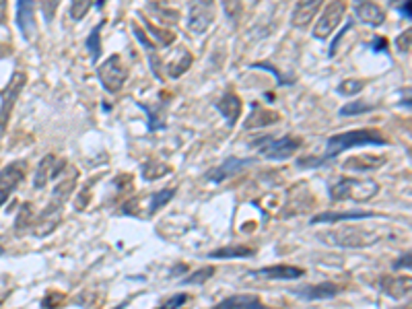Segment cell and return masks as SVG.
I'll use <instances>...</instances> for the list:
<instances>
[{
    "instance_id": "1",
    "label": "cell",
    "mask_w": 412,
    "mask_h": 309,
    "mask_svg": "<svg viewBox=\"0 0 412 309\" xmlns=\"http://www.w3.org/2000/svg\"><path fill=\"white\" fill-rule=\"evenodd\" d=\"M381 237H383L381 229H367V227H359V225H338L336 229H330V231H324L320 235V239L326 245L342 247V250L371 247Z\"/></svg>"
},
{
    "instance_id": "2",
    "label": "cell",
    "mask_w": 412,
    "mask_h": 309,
    "mask_svg": "<svg viewBox=\"0 0 412 309\" xmlns=\"http://www.w3.org/2000/svg\"><path fill=\"white\" fill-rule=\"evenodd\" d=\"M355 147H388V138H383L381 132L377 130H350V132L334 134L326 143V153L322 157V161L326 163L328 159H334L340 153L355 149Z\"/></svg>"
},
{
    "instance_id": "3",
    "label": "cell",
    "mask_w": 412,
    "mask_h": 309,
    "mask_svg": "<svg viewBox=\"0 0 412 309\" xmlns=\"http://www.w3.org/2000/svg\"><path fill=\"white\" fill-rule=\"evenodd\" d=\"M379 192V186L374 180H355V178H338L328 184V194L332 200L344 202H369Z\"/></svg>"
},
{
    "instance_id": "4",
    "label": "cell",
    "mask_w": 412,
    "mask_h": 309,
    "mask_svg": "<svg viewBox=\"0 0 412 309\" xmlns=\"http://www.w3.org/2000/svg\"><path fill=\"white\" fill-rule=\"evenodd\" d=\"M252 147H256L262 157L272 159V161H285L289 159L295 151H299L301 141L293 136H280V138H272V136H260L252 143Z\"/></svg>"
},
{
    "instance_id": "5",
    "label": "cell",
    "mask_w": 412,
    "mask_h": 309,
    "mask_svg": "<svg viewBox=\"0 0 412 309\" xmlns=\"http://www.w3.org/2000/svg\"><path fill=\"white\" fill-rule=\"evenodd\" d=\"M97 77H99L104 89L108 93H118L124 87V82L128 80V69L122 62V56L120 54H113L106 62H101L97 66Z\"/></svg>"
},
{
    "instance_id": "6",
    "label": "cell",
    "mask_w": 412,
    "mask_h": 309,
    "mask_svg": "<svg viewBox=\"0 0 412 309\" xmlns=\"http://www.w3.org/2000/svg\"><path fill=\"white\" fill-rule=\"evenodd\" d=\"M25 85H27V75L21 73V71H15L10 80H8V85H6V89L0 95V132H4V128L10 120V114H13L15 101L21 95V91L25 89Z\"/></svg>"
},
{
    "instance_id": "7",
    "label": "cell",
    "mask_w": 412,
    "mask_h": 309,
    "mask_svg": "<svg viewBox=\"0 0 412 309\" xmlns=\"http://www.w3.org/2000/svg\"><path fill=\"white\" fill-rule=\"evenodd\" d=\"M344 13H346V4H344V2H330V4L322 10L320 19H318V23H315L313 31H311V36L315 39H322V41L330 38L332 31L342 23Z\"/></svg>"
},
{
    "instance_id": "8",
    "label": "cell",
    "mask_w": 412,
    "mask_h": 309,
    "mask_svg": "<svg viewBox=\"0 0 412 309\" xmlns=\"http://www.w3.org/2000/svg\"><path fill=\"white\" fill-rule=\"evenodd\" d=\"M250 165H256V159H254V157H250V159L229 157V159H225L221 165H217V167H213L211 171H206L204 180L211 182V184H223L227 180L235 178L237 173H241V171H243L246 167H250Z\"/></svg>"
},
{
    "instance_id": "9",
    "label": "cell",
    "mask_w": 412,
    "mask_h": 309,
    "mask_svg": "<svg viewBox=\"0 0 412 309\" xmlns=\"http://www.w3.org/2000/svg\"><path fill=\"white\" fill-rule=\"evenodd\" d=\"M215 21V4L213 2H192L187 13V29L194 36H202Z\"/></svg>"
},
{
    "instance_id": "10",
    "label": "cell",
    "mask_w": 412,
    "mask_h": 309,
    "mask_svg": "<svg viewBox=\"0 0 412 309\" xmlns=\"http://www.w3.org/2000/svg\"><path fill=\"white\" fill-rule=\"evenodd\" d=\"M25 180V163L15 161L8 163L6 167L0 169V206L13 196V192L19 188V184Z\"/></svg>"
},
{
    "instance_id": "11",
    "label": "cell",
    "mask_w": 412,
    "mask_h": 309,
    "mask_svg": "<svg viewBox=\"0 0 412 309\" xmlns=\"http://www.w3.org/2000/svg\"><path fill=\"white\" fill-rule=\"evenodd\" d=\"M36 4L29 2V0H23V2H17V25L23 34V39L31 41L36 38V31H38V25H36Z\"/></svg>"
},
{
    "instance_id": "12",
    "label": "cell",
    "mask_w": 412,
    "mask_h": 309,
    "mask_svg": "<svg viewBox=\"0 0 412 309\" xmlns=\"http://www.w3.org/2000/svg\"><path fill=\"white\" fill-rule=\"evenodd\" d=\"M291 293L301 297L303 301H324V299H332L334 295H338V287L334 282H320V285L293 289Z\"/></svg>"
},
{
    "instance_id": "13",
    "label": "cell",
    "mask_w": 412,
    "mask_h": 309,
    "mask_svg": "<svg viewBox=\"0 0 412 309\" xmlns=\"http://www.w3.org/2000/svg\"><path fill=\"white\" fill-rule=\"evenodd\" d=\"M305 272L295 266H287V264H276V266H264L260 271L250 272V276L254 278H266V280H295L301 278Z\"/></svg>"
},
{
    "instance_id": "14",
    "label": "cell",
    "mask_w": 412,
    "mask_h": 309,
    "mask_svg": "<svg viewBox=\"0 0 412 309\" xmlns=\"http://www.w3.org/2000/svg\"><path fill=\"white\" fill-rule=\"evenodd\" d=\"M62 165H64V161H58L54 154H48V157H43V161L39 163L38 171H36V178H34V186L41 190L50 180H54L60 171H62Z\"/></svg>"
},
{
    "instance_id": "15",
    "label": "cell",
    "mask_w": 412,
    "mask_h": 309,
    "mask_svg": "<svg viewBox=\"0 0 412 309\" xmlns=\"http://www.w3.org/2000/svg\"><path fill=\"white\" fill-rule=\"evenodd\" d=\"M375 217L369 210H342V213H320L311 219V225L320 223H344V221H363Z\"/></svg>"
},
{
    "instance_id": "16",
    "label": "cell",
    "mask_w": 412,
    "mask_h": 309,
    "mask_svg": "<svg viewBox=\"0 0 412 309\" xmlns=\"http://www.w3.org/2000/svg\"><path fill=\"white\" fill-rule=\"evenodd\" d=\"M355 15L361 23L371 25V27H379L385 21V13L375 2H357L355 4Z\"/></svg>"
},
{
    "instance_id": "17",
    "label": "cell",
    "mask_w": 412,
    "mask_h": 309,
    "mask_svg": "<svg viewBox=\"0 0 412 309\" xmlns=\"http://www.w3.org/2000/svg\"><path fill=\"white\" fill-rule=\"evenodd\" d=\"M215 108L223 114V117H225L227 124L231 128L237 124V120L241 116V99L237 95H233V93H227L219 101H215Z\"/></svg>"
},
{
    "instance_id": "18",
    "label": "cell",
    "mask_w": 412,
    "mask_h": 309,
    "mask_svg": "<svg viewBox=\"0 0 412 309\" xmlns=\"http://www.w3.org/2000/svg\"><path fill=\"white\" fill-rule=\"evenodd\" d=\"M322 2L320 0H307V2H297L291 15V23L293 27H307V23L315 17V13L320 10Z\"/></svg>"
},
{
    "instance_id": "19",
    "label": "cell",
    "mask_w": 412,
    "mask_h": 309,
    "mask_svg": "<svg viewBox=\"0 0 412 309\" xmlns=\"http://www.w3.org/2000/svg\"><path fill=\"white\" fill-rule=\"evenodd\" d=\"M211 309H270L260 301V297L256 295H233L227 297L223 301H219L215 308Z\"/></svg>"
},
{
    "instance_id": "20",
    "label": "cell",
    "mask_w": 412,
    "mask_h": 309,
    "mask_svg": "<svg viewBox=\"0 0 412 309\" xmlns=\"http://www.w3.org/2000/svg\"><path fill=\"white\" fill-rule=\"evenodd\" d=\"M379 287L385 295L394 299H404L411 295V278H379Z\"/></svg>"
},
{
    "instance_id": "21",
    "label": "cell",
    "mask_w": 412,
    "mask_h": 309,
    "mask_svg": "<svg viewBox=\"0 0 412 309\" xmlns=\"http://www.w3.org/2000/svg\"><path fill=\"white\" fill-rule=\"evenodd\" d=\"M274 122H278V114L276 112L264 110L262 106H256L254 103V112H252V116L243 122V128H248V130H252V128H264V126H270Z\"/></svg>"
},
{
    "instance_id": "22",
    "label": "cell",
    "mask_w": 412,
    "mask_h": 309,
    "mask_svg": "<svg viewBox=\"0 0 412 309\" xmlns=\"http://www.w3.org/2000/svg\"><path fill=\"white\" fill-rule=\"evenodd\" d=\"M256 256V250L254 247H248V245H229V247H219L215 252L208 254V258H215V260H229V258H252Z\"/></svg>"
},
{
    "instance_id": "23",
    "label": "cell",
    "mask_w": 412,
    "mask_h": 309,
    "mask_svg": "<svg viewBox=\"0 0 412 309\" xmlns=\"http://www.w3.org/2000/svg\"><path fill=\"white\" fill-rule=\"evenodd\" d=\"M383 157H371V154H363V157H353L344 163V169L350 171H371L377 169L379 165H383Z\"/></svg>"
},
{
    "instance_id": "24",
    "label": "cell",
    "mask_w": 412,
    "mask_h": 309,
    "mask_svg": "<svg viewBox=\"0 0 412 309\" xmlns=\"http://www.w3.org/2000/svg\"><path fill=\"white\" fill-rule=\"evenodd\" d=\"M141 173H143V180L145 182H152V180H159V178H165L171 173V167L167 163H159V161H147L143 167H141Z\"/></svg>"
},
{
    "instance_id": "25",
    "label": "cell",
    "mask_w": 412,
    "mask_h": 309,
    "mask_svg": "<svg viewBox=\"0 0 412 309\" xmlns=\"http://www.w3.org/2000/svg\"><path fill=\"white\" fill-rule=\"evenodd\" d=\"M104 25H106V21H101L99 25H95V29L87 38V50L91 54V62L93 64H97L99 62V56H101V38H99V31L104 29Z\"/></svg>"
},
{
    "instance_id": "26",
    "label": "cell",
    "mask_w": 412,
    "mask_h": 309,
    "mask_svg": "<svg viewBox=\"0 0 412 309\" xmlns=\"http://www.w3.org/2000/svg\"><path fill=\"white\" fill-rule=\"evenodd\" d=\"M138 108L147 114V130L149 132H155V130H163L165 128V122H163V114H161V110L155 106V108H150L147 103H141L138 101Z\"/></svg>"
},
{
    "instance_id": "27",
    "label": "cell",
    "mask_w": 412,
    "mask_h": 309,
    "mask_svg": "<svg viewBox=\"0 0 412 309\" xmlns=\"http://www.w3.org/2000/svg\"><path fill=\"white\" fill-rule=\"evenodd\" d=\"M134 36L136 39L143 43V48L147 50V56H149V62H150V69H152V75L159 78V58L155 56V50H157V45L155 43H150L149 39H147V34L145 31H141L138 27H134Z\"/></svg>"
},
{
    "instance_id": "28",
    "label": "cell",
    "mask_w": 412,
    "mask_h": 309,
    "mask_svg": "<svg viewBox=\"0 0 412 309\" xmlns=\"http://www.w3.org/2000/svg\"><path fill=\"white\" fill-rule=\"evenodd\" d=\"M173 196H176V188H163V190H159L157 194H152L150 196L149 215H155L157 210H161L169 200H173Z\"/></svg>"
},
{
    "instance_id": "29",
    "label": "cell",
    "mask_w": 412,
    "mask_h": 309,
    "mask_svg": "<svg viewBox=\"0 0 412 309\" xmlns=\"http://www.w3.org/2000/svg\"><path fill=\"white\" fill-rule=\"evenodd\" d=\"M371 110H374V106H369V103H365V101H348L346 106H342V108H340L338 116L340 117L361 116V114H367V112H371Z\"/></svg>"
},
{
    "instance_id": "30",
    "label": "cell",
    "mask_w": 412,
    "mask_h": 309,
    "mask_svg": "<svg viewBox=\"0 0 412 309\" xmlns=\"http://www.w3.org/2000/svg\"><path fill=\"white\" fill-rule=\"evenodd\" d=\"M180 56H182V58H180L178 62H171V64H169V75H171L173 78L182 77L187 69H190V64H192V56H190V52L182 50V54H180Z\"/></svg>"
},
{
    "instance_id": "31",
    "label": "cell",
    "mask_w": 412,
    "mask_h": 309,
    "mask_svg": "<svg viewBox=\"0 0 412 309\" xmlns=\"http://www.w3.org/2000/svg\"><path fill=\"white\" fill-rule=\"evenodd\" d=\"M363 87H365L363 80H359V78H357V80H355V78H348V80H342V82L338 85V93L344 95V97H353L355 93H361Z\"/></svg>"
},
{
    "instance_id": "32",
    "label": "cell",
    "mask_w": 412,
    "mask_h": 309,
    "mask_svg": "<svg viewBox=\"0 0 412 309\" xmlns=\"http://www.w3.org/2000/svg\"><path fill=\"white\" fill-rule=\"evenodd\" d=\"M143 23H145V27H147V29H150V31L155 34V36H152V39H155V43H159V45H169V43L173 41V38H176L171 31H161V29H155V27L150 25L147 19H145Z\"/></svg>"
},
{
    "instance_id": "33",
    "label": "cell",
    "mask_w": 412,
    "mask_h": 309,
    "mask_svg": "<svg viewBox=\"0 0 412 309\" xmlns=\"http://www.w3.org/2000/svg\"><path fill=\"white\" fill-rule=\"evenodd\" d=\"M91 6H93V4H91L89 0L73 2V4H71V19H73V21H80V19L91 10Z\"/></svg>"
},
{
    "instance_id": "34",
    "label": "cell",
    "mask_w": 412,
    "mask_h": 309,
    "mask_svg": "<svg viewBox=\"0 0 412 309\" xmlns=\"http://www.w3.org/2000/svg\"><path fill=\"white\" fill-rule=\"evenodd\" d=\"M213 268H202V271L194 272V274H190L186 280V285H202V282H206V278H211L213 276Z\"/></svg>"
},
{
    "instance_id": "35",
    "label": "cell",
    "mask_w": 412,
    "mask_h": 309,
    "mask_svg": "<svg viewBox=\"0 0 412 309\" xmlns=\"http://www.w3.org/2000/svg\"><path fill=\"white\" fill-rule=\"evenodd\" d=\"M31 204H25L23 208H21V215L17 217V225H15V229L17 231H21V227H23V223H25V229L31 225Z\"/></svg>"
},
{
    "instance_id": "36",
    "label": "cell",
    "mask_w": 412,
    "mask_h": 309,
    "mask_svg": "<svg viewBox=\"0 0 412 309\" xmlns=\"http://www.w3.org/2000/svg\"><path fill=\"white\" fill-rule=\"evenodd\" d=\"M187 299H190V297H187L186 293H178V295L169 297V299H167V301H165V303H163L159 309H180L184 303H186Z\"/></svg>"
},
{
    "instance_id": "37",
    "label": "cell",
    "mask_w": 412,
    "mask_h": 309,
    "mask_svg": "<svg viewBox=\"0 0 412 309\" xmlns=\"http://www.w3.org/2000/svg\"><path fill=\"white\" fill-rule=\"evenodd\" d=\"M322 165H324L322 157H301V159H297L299 169H315V167H322Z\"/></svg>"
},
{
    "instance_id": "38",
    "label": "cell",
    "mask_w": 412,
    "mask_h": 309,
    "mask_svg": "<svg viewBox=\"0 0 412 309\" xmlns=\"http://www.w3.org/2000/svg\"><path fill=\"white\" fill-rule=\"evenodd\" d=\"M252 69H264V71H270L274 77H276V80H278V85H291L293 82V78L289 77H283L274 66H270V64H264V62H258V64H252Z\"/></svg>"
},
{
    "instance_id": "39",
    "label": "cell",
    "mask_w": 412,
    "mask_h": 309,
    "mask_svg": "<svg viewBox=\"0 0 412 309\" xmlns=\"http://www.w3.org/2000/svg\"><path fill=\"white\" fill-rule=\"evenodd\" d=\"M396 45H398V52H402V54L411 52V29H406L400 38L396 39Z\"/></svg>"
},
{
    "instance_id": "40",
    "label": "cell",
    "mask_w": 412,
    "mask_h": 309,
    "mask_svg": "<svg viewBox=\"0 0 412 309\" xmlns=\"http://www.w3.org/2000/svg\"><path fill=\"white\" fill-rule=\"evenodd\" d=\"M371 52H375V54H385L388 52V39L385 38H374V41H371Z\"/></svg>"
},
{
    "instance_id": "41",
    "label": "cell",
    "mask_w": 412,
    "mask_h": 309,
    "mask_svg": "<svg viewBox=\"0 0 412 309\" xmlns=\"http://www.w3.org/2000/svg\"><path fill=\"white\" fill-rule=\"evenodd\" d=\"M394 271H402V268H411V252H406V254H402L396 262H394V266H392Z\"/></svg>"
},
{
    "instance_id": "42",
    "label": "cell",
    "mask_w": 412,
    "mask_h": 309,
    "mask_svg": "<svg viewBox=\"0 0 412 309\" xmlns=\"http://www.w3.org/2000/svg\"><path fill=\"white\" fill-rule=\"evenodd\" d=\"M350 27H353V23H346V25H344V29H342V31H338V36L334 38V41H332V45H330V52H328V56H330V58H334V56H336L338 41H340V38H342V34H344L346 29H350Z\"/></svg>"
},
{
    "instance_id": "43",
    "label": "cell",
    "mask_w": 412,
    "mask_h": 309,
    "mask_svg": "<svg viewBox=\"0 0 412 309\" xmlns=\"http://www.w3.org/2000/svg\"><path fill=\"white\" fill-rule=\"evenodd\" d=\"M56 6H58L56 2H52V4H48V6H43V4H41V8L45 10V21H48V23L52 21V10H54Z\"/></svg>"
},
{
    "instance_id": "44",
    "label": "cell",
    "mask_w": 412,
    "mask_h": 309,
    "mask_svg": "<svg viewBox=\"0 0 412 309\" xmlns=\"http://www.w3.org/2000/svg\"><path fill=\"white\" fill-rule=\"evenodd\" d=\"M4 21H6V2L0 0V25H4Z\"/></svg>"
},
{
    "instance_id": "45",
    "label": "cell",
    "mask_w": 412,
    "mask_h": 309,
    "mask_svg": "<svg viewBox=\"0 0 412 309\" xmlns=\"http://www.w3.org/2000/svg\"><path fill=\"white\" fill-rule=\"evenodd\" d=\"M400 13H402L406 19H411V2H404V4L400 6Z\"/></svg>"
},
{
    "instance_id": "46",
    "label": "cell",
    "mask_w": 412,
    "mask_h": 309,
    "mask_svg": "<svg viewBox=\"0 0 412 309\" xmlns=\"http://www.w3.org/2000/svg\"><path fill=\"white\" fill-rule=\"evenodd\" d=\"M95 8H104V0H97L95 2Z\"/></svg>"
},
{
    "instance_id": "47",
    "label": "cell",
    "mask_w": 412,
    "mask_h": 309,
    "mask_svg": "<svg viewBox=\"0 0 412 309\" xmlns=\"http://www.w3.org/2000/svg\"><path fill=\"white\" fill-rule=\"evenodd\" d=\"M2 254H4V250H2V247H0V256H2Z\"/></svg>"
},
{
    "instance_id": "48",
    "label": "cell",
    "mask_w": 412,
    "mask_h": 309,
    "mask_svg": "<svg viewBox=\"0 0 412 309\" xmlns=\"http://www.w3.org/2000/svg\"><path fill=\"white\" fill-rule=\"evenodd\" d=\"M122 308H124V306H118V308H113V309H122Z\"/></svg>"
}]
</instances>
